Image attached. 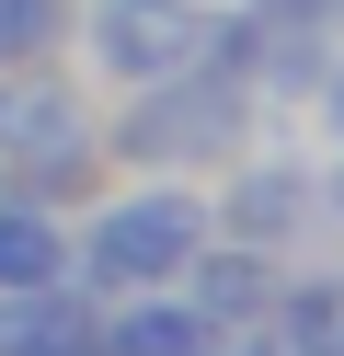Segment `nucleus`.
I'll use <instances>...</instances> for the list:
<instances>
[{
  "label": "nucleus",
  "mask_w": 344,
  "mask_h": 356,
  "mask_svg": "<svg viewBox=\"0 0 344 356\" xmlns=\"http://www.w3.org/2000/svg\"><path fill=\"white\" fill-rule=\"evenodd\" d=\"M92 35H104V70H115V81H149V92L183 81L206 47H218V24H206L195 0H104Z\"/></svg>",
  "instance_id": "obj_1"
},
{
  "label": "nucleus",
  "mask_w": 344,
  "mask_h": 356,
  "mask_svg": "<svg viewBox=\"0 0 344 356\" xmlns=\"http://www.w3.org/2000/svg\"><path fill=\"white\" fill-rule=\"evenodd\" d=\"M92 264H104V276H183V264H195V207H183V195L115 207L104 241H92Z\"/></svg>",
  "instance_id": "obj_2"
},
{
  "label": "nucleus",
  "mask_w": 344,
  "mask_h": 356,
  "mask_svg": "<svg viewBox=\"0 0 344 356\" xmlns=\"http://www.w3.org/2000/svg\"><path fill=\"white\" fill-rule=\"evenodd\" d=\"M229 138V92H172V104H149V115H126V161H195V149H218Z\"/></svg>",
  "instance_id": "obj_3"
},
{
  "label": "nucleus",
  "mask_w": 344,
  "mask_h": 356,
  "mask_svg": "<svg viewBox=\"0 0 344 356\" xmlns=\"http://www.w3.org/2000/svg\"><path fill=\"white\" fill-rule=\"evenodd\" d=\"M0 149H12V161L35 149L46 172H69V161H81V104H69V92H46V81L0 92Z\"/></svg>",
  "instance_id": "obj_4"
},
{
  "label": "nucleus",
  "mask_w": 344,
  "mask_h": 356,
  "mask_svg": "<svg viewBox=\"0 0 344 356\" xmlns=\"http://www.w3.org/2000/svg\"><path fill=\"white\" fill-rule=\"evenodd\" d=\"M81 299H58V287H35V299H12L0 310V356H58V345H81Z\"/></svg>",
  "instance_id": "obj_5"
},
{
  "label": "nucleus",
  "mask_w": 344,
  "mask_h": 356,
  "mask_svg": "<svg viewBox=\"0 0 344 356\" xmlns=\"http://www.w3.org/2000/svg\"><path fill=\"white\" fill-rule=\"evenodd\" d=\"M58 230H46L35 207H0V287H58Z\"/></svg>",
  "instance_id": "obj_6"
},
{
  "label": "nucleus",
  "mask_w": 344,
  "mask_h": 356,
  "mask_svg": "<svg viewBox=\"0 0 344 356\" xmlns=\"http://www.w3.org/2000/svg\"><path fill=\"white\" fill-rule=\"evenodd\" d=\"M195 345H206L195 310H161V299H149V310H126V333H115L104 356H195Z\"/></svg>",
  "instance_id": "obj_7"
},
{
  "label": "nucleus",
  "mask_w": 344,
  "mask_h": 356,
  "mask_svg": "<svg viewBox=\"0 0 344 356\" xmlns=\"http://www.w3.org/2000/svg\"><path fill=\"white\" fill-rule=\"evenodd\" d=\"M229 218H241V241H287V218H298V184H287V172H252Z\"/></svg>",
  "instance_id": "obj_8"
},
{
  "label": "nucleus",
  "mask_w": 344,
  "mask_h": 356,
  "mask_svg": "<svg viewBox=\"0 0 344 356\" xmlns=\"http://www.w3.org/2000/svg\"><path fill=\"white\" fill-rule=\"evenodd\" d=\"M58 35V0H0V58H35Z\"/></svg>",
  "instance_id": "obj_9"
},
{
  "label": "nucleus",
  "mask_w": 344,
  "mask_h": 356,
  "mask_svg": "<svg viewBox=\"0 0 344 356\" xmlns=\"http://www.w3.org/2000/svg\"><path fill=\"white\" fill-rule=\"evenodd\" d=\"M206 310H252V299H264V264H241V253H218V264H206Z\"/></svg>",
  "instance_id": "obj_10"
},
{
  "label": "nucleus",
  "mask_w": 344,
  "mask_h": 356,
  "mask_svg": "<svg viewBox=\"0 0 344 356\" xmlns=\"http://www.w3.org/2000/svg\"><path fill=\"white\" fill-rule=\"evenodd\" d=\"M333 138H344V81H333Z\"/></svg>",
  "instance_id": "obj_11"
},
{
  "label": "nucleus",
  "mask_w": 344,
  "mask_h": 356,
  "mask_svg": "<svg viewBox=\"0 0 344 356\" xmlns=\"http://www.w3.org/2000/svg\"><path fill=\"white\" fill-rule=\"evenodd\" d=\"M241 356H252V345H241Z\"/></svg>",
  "instance_id": "obj_12"
}]
</instances>
